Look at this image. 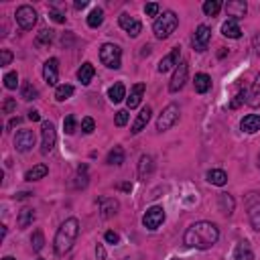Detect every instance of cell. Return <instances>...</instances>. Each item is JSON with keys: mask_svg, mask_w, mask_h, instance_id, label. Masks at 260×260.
<instances>
[{"mask_svg": "<svg viewBox=\"0 0 260 260\" xmlns=\"http://www.w3.org/2000/svg\"><path fill=\"white\" fill-rule=\"evenodd\" d=\"M31 246H33L35 252H41L43 250V246H45V236H43L41 230H35L33 232V236H31Z\"/></svg>", "mask_w": 260, "mask_h": 260, "instance_id": "74e56055", "label": "cell"}, {"mask_svg": "<svg viewBox=\"0 0 260 260\" xmlns=\"http://www.w3.org/2000/svg\"><path fill=\"white\" fill-rule=\"evenodd\" d=\"M222 35L223 37H228V39H240L242 37V29L238 25V21H226L222 25Z\"/></svg>", "mask_w": 260, "mask_h": 260, "instance_id": "484cf974", "label": "cell"}, {"mask_svg": "<svg viewBox=\"0 0 260 260\" xmlns=\"http://www.w3.org/2000/svg\"><path fill=\"white\" fill-rule=\"evenodd\" d=\"M43 79L49 85H57V81H59V61L55 57H51V59L45 61V65H43Z\"/></svg>", "mask_w": 260, "mask_h": 260, "instance_id": "2e32d148", "label": "cell"}, {"mask_svg": "<svg viewBox=\"0 0 260 260\" xmlns=\"http://www.w3.org/2000/svg\"><path fill=\"white\" fill-rule=\"evenodd\" d=\"M14 19H16V25H19L23 31H31L35 25H37V19H39V16H37V10H35L33 6L23 4V6L16 8Z\"/></svg>", "mask_w": 260, "mask_h": 260, "instance_id": "52a82bcc", "label": "cell"}, {"mask_svg": "<svg viewBox=\"0 0 260 260\" xmlns=\"http://www.w3.org/2000/svg\"><path fill=\"white\" fill-rule=\"evenodd\" d=\"M234 258L236 260H254V250L250 246V242H246V240L238 242L234 248Z\"/></svg>", "mask_w": 260, "mask_h": 260, "instance_id": "7402d4cb", "label": "cell"}, {"mask_svg": "<svg viewBox=\"0 0 260 260\" xmlns=\"http://www.w3.org/2000/svg\"><path fill=\"white\" fill-rule=\"evenodd\" d=\"M102 23H104V10H102V8H94V10L90 12V16H88V27L98 29Z\"/></svg>", "mask_w": 260, "mask_h": 260, "instance_id": "d590c367", "label": "cell"}, {"mask_svg": "<svg viewBox=\"0 0 260 260\" xmlns=\"http://www.w3.org/2000/svg\"><path fill=\"white\" fill-rule=\"evenodd\" d=\"M100 61L108 69H120V65H122V49L114 43H104L100 47Z\"/></svg>", "mask_w": 260, "mask_h": 260, "instance_id": "277c9868", "label": "cell"}, {"mask_svg": "<svg viewBox=\"0 0 260 260\" xmlns=\"http://www.w3.org/2000/svg\"><path fill=\"white\" fill-rule=\"evenodd\" d=\"M126 260H128V258H126Z\"/></svg>", "mask_w": 260, "mask_h": 260, "instance_id": "e7e4bbea", "label": "cell"}, {"mask_svg": "<svg viewBox=\"0 0 260 260\" xmlns=\"http://www.w3.org/2000/svg\"><path fill=\"white\" fill-rule=\"evenodd\" d=\"M74 85H69V83H63V85H57V90H55V100L57 102H65L74 96Z\"/></svg>", "mask_w": 260, "mask_h": 260, "instance_id": "e575fe53", "label": "cell"}, {"mask_svg": "<svg viewBox=\"0 0 260 260\" xmlns=\"http://www.w3.org/2000/svg\"><path fill=\"white\" fill-rule=\"evenodd\" d=\"M108 100L112 104H120L122 100H126V88H124L122 83H114L112 88L108 90Z\"/></svg>", "mask_w": 260, "mask_h": 260, "instance_id": "4dcf8cb0", "label": "cell"}, {"mask_svg": "<svg viewBox=\"0 0 260 260\" xmlns=\"http://www.w3.org/2000/svg\"><path fill=\"white\" fill-rule=\"evenodd\" d=\"M205 179L210 181L212 185H218V187H222V185L228 183L226 171H222V169H212V171H207V173H205Z\"/></svg>", "mask_w": 260, "mask_h": 260, "instance_id": "4316f807", "label": "cell"}, {"mask_svg": "<svg viewBox=\"0 0 260 260\" xmlns=\"http://www.w3.org/2000/svg\"><path fill=\"white\" fill-rule=\"evenodd\" d=\"M94 75H96V69H94V65H92L90 61H85V63L77 69V79L81 81V85H90L92 79H94Z\"/></svg>", "mask_w": 260, "mask_h": 260, "instance_id": "d4e9b609", "label": "cell"}, {"mask_svg": "<svg viewBox=\"0 0 260 260\" xmlns=\"http://www.w3.org/2000/svg\"><path fill=\"white\" fill-rule=\"evenodd\" d=\"M159 10H161V6H159L157 2H149V4L145 6V12H147L149 16H159Z\"/></svg>", "mask_w": 260, "mask_h": 260, "instance_id": "bcb514c9", "label": "cell"}, {"mask_svg": "<svg viewBox=\"0 0 260 260\" xmlns=\"http://www.w3.org/2000/svg\"><path fill=\"white\" fill-rule=\"evenodd\" d=\"M210 39H212V29L205 27V25H199L197 31L193 33V37H191V45H193L195 51L203 53V51L207 49V45H210Z\"/></svg>", "mask_w": 260, "mask_h": 260, "instance_id": "8fae6325", "label": "cell"}, {"mask_svg": "<svg viewBox=\"0 0 260 260\" xmlns=\"http://www.w3.org/2000/svg\"><path fill=\"white\" fill-rule=\"evenodd\" d=\"M118 189H122V191H130L132 185H130V183H120V185H118Z\"/></svg>", "mask_w": 260, "mask_h": 260, "instance_id": "9f6ffc18", "label": "cell"}, {"mask_svg": "<svg viewBox=\"0 0 260 260\" xmlns=\"http://www.w3.org/2000/svg\"><path fill=\"white\" fill-rule=\"evenodd\" d=\"M149 53H150V47H149V45H145V47H143V53H141V55L145 57V55H149Z\"/></svg>", "mask_w": 260, "mask_h": 260, "instance_id": "680465c9", "label": "cell"}, {"mask_svg": "<svg viewBox=\"0 0 260 260\" xmlns=\"http://www.w3.org/2000/svg\"><path fill=\"white\" fill-rule=\"evenodd\" d=\"M57 143V130H55V124L49 122V120H45V122L41 124V152L47 154L53 150Z\"/></svg>", "mask_w": 260, "mask_h": 260, "instance_id": "ba28073f", "label": "cell"}, {"mask_svg": "<svg viewBox=\"0 0 260 260\" xmlns=\"http://www.w3.org/2000/svg\"><path fill=\"white\" fill-rule=\"evenodd\" d=\"M35 218H37L35 210H31V207H25V210L19 212V220H16V223H19L21 230H25V228H29L31 223L35 222Z\"/></svg>", "mask_w": 260, "mask_h": 260, "instance_id": "f546056e", "label": "cell"}, {"mask_svg": "<svg viewBox=\"0 0 260 260\" xmlns=\"http://www.w3.org/2000/svg\"><path fill=\"white\" fill-rule=\"evenodd\" d=\"M246 104H248L250 108H258V106H260V74L254 77V81H252V85H250V92H248Z\"/></svg>", "mask_w": 260, "mask_h": 260, "instance_id": "603a6c76", "label": "cell"}, {"mask_svg": "<svg viewBox=\"0 0 260 260\" xmlns=\"http://www.w3.org/2000/svg\"><path fill=\"white\" fill-rule=\"evenodd\" d=\"M77 10H81V8H85L88 6V0H75V4H74Z\"/></svg>", "mask_w": 260, "mask_h": 260, "instance_id": "11a10c76", "label": "cell"}, {"mask_svg": "<svg viewBox=\"0 0 260 260\" xmlns=\"http://www.w3.org/2000/svg\"><path fill=\"white\" fill-rule=\"evenodd\" d=\"M2 260H16V258H12V256H4Z\"/></svg>", "mask_w": 260, "mask_h": 260, "instance_id": "94428289", "label": "cell"}, {"mask_svg": "<svg viewBox=\"0 0 260 260\" xmlns=\"http://www.w3.org/2000/svg\"><path fill=\"white\" fill-rule=\"evenodd\" d=\"M256 165H258V171H260V152H258V159H256Z\"/></svg>", "mask_w": 260, "mask_h": 260, "instance_id": "91938a15", "label": "cell"}, {"mask_svg": "<svg viewBox=\"0 0 260 260\" xmlns=\"http://www.w3.org/2000/svg\"><path fill=\"white\" fill-rule=\"evenodd\" d=\"M118 207H120L118 199H114V197H104V199H100V216L104 220H110L112 216L118 214Z\"/></svg>", "mask_w": 260, "mask_h": 260, "instance_id": "e0dca14e", "label": "cell"}, {"mask_svg": "<svg viewBox=\"0 0 260 260\" xmlns=\"http://www.w3.org/2000/svg\"><path fill=\"white\" fill-rule=\"evenodd\" d=\"M96 256H98V260H106V250H104V244H96Z\"/></svg>", "mask_w": 260, "mask_h": 260, "instance_id": "f907efd6", "label": "cell"}, {"mask_svg": "<svg viewBox=\"0 0 260 260\" xmlns=\"http://www.w3.org/2000/svg\"><path fill=\"white\" fill-rule=\"evenodd\" d=\"M27 114H29V116H27V118H29V120H31V122H39V120H41V114H39V112H37V110H29V112H27Z\"/></svg>", "mask_w": 260, "mask_h": 260, "instance_id": "816d5d0a", "label": "cell"}, {"mask_svg": "<svg viewBox=\"0 0 260 260\" xmlns=\"http://www.w3.org/2000/svg\"><path fill=\"white\" fill-rule=\"evenodd\" d=\"M104 240H106V242H108V244H114V246H116V244H118V242H120V236H118L116 232H112V230H108L106 234H104Z\"/></svg>", "mask_w": 260, "mask_h": 260, "instance_id": "c3c4849f", "label": "cell"}, {"mask_svg": "<svg viewBox=\"0 0 260 260\" xmlns=\"http://www.w3.org/2000/svg\"><path fill=\"white\" fill-rule=\"evenodd\" d=\"M187 74H189V63L187 61H181L175 67V74H173V77L169 81V92L171 94H177L179 90H183V85L187 81Z\"/></svg>", "mask_w": 260, "mask_h": 260, "instance_id": "30bf717a", "label": "cell"}, {"mask_svg": "<svg viewBox=\"0 0 260 260\" xmlns=\"http://www.w3.org/2000/svg\"><path fill=\"white\" fill-rule=\"evenodd\" d=\"M124 159H126V154H124V149L122 147H114L110 152H108V157H106V163L108 165H116V167H120L124 163Z\"/></svg>", "mask_w": 260, "mask_h": 260, "instance_id": "1f68e13d", "label": "cell"}, {"mask_svg": "<svg viewBox=\"0 0 260 260\" xmlns=\"http://www.w3.org/2000/svg\"><path fill=\"white\" fill-rule=\"evenodd\" d=\"M21 98L27 100V102L37 100V98H39V90L35 88V85H33L31 81H25V83H23V88H21Z\"/></svg>", "mask_w": 260, "mask_h": 260, "instance_id": "836d02e7", "label": "cell"}, {"mask_svg": "<svg viewBox=\"0 0 260 260\" xmlns=\"http://www.w3.org/2000/svg\"><path fill=\"white\" fill-rule=\"evenodd\" d=\"M218 210H220V214H223V216H232L234 214V210H236V201H234V197L230 195V193H220L218 195Z\"/></svg>", "mask_w": 260, "mask_h": 260, "instance_id": "ffe728a7", "label": "cell"}, {"mask_svg": "<svg viewBox=\"0 0 260 260\" xmlns=\"http://www.w3.org/2000/svg\"><path fill=\"white\" fill-rule=\"evenodd\" d=\"M21 122H23V118H19V116H16V118H12L10 122H8V128H14V126H19Z\"/></svg>", "mask_w": 260, "mask_h": 260, "instance_id": "db71d44e", "label": "cell"}, {"mask_svg": "<svg viewBox=\"0 0 260 260\" xmlns=\"http://www.w3.org/2000/svg\"><path fill=\"white\" fill-rule=\"evenodd\" d=\"M177 27H179V16L173 10H165L163 14L157 16V21H154V25H152V33H154V37L157 39L165 41L177 31Z\"/></svg>", "mask_w": 260, "mask_h": 260, "instance_id": "3957f363", "label": "cell"}, {"mask_svg": "<svg viewBox=\"0 0 260 260\" xmlns=\"http://www.w3.org/2000/svg\"><path fill=\"white\" fill-rule=\"evenodd\" d=\"M81 130H83L85 134H92V132L96 130V122H94V118L85 116V118L81 120Z\"/></svg>", "mask_w": 260, "mask_h": 260, "instance_id": "7bdbcfd3", "label": "cell"}, {"mask_svg": "<svg viewBox=\"0 0 260 260\" xmlns=\"http://www.w3.org/2000/svg\"><path fill=\"white\" fill-rule=\"evenodd\" d=\"M35 260H45V258H35Z\"/></svg>", "mask_w": 260, "mask_h": 260, "instance_id": "be15d7a7", "label": "cell"}, {"mask_svg": "<svg viewBox=\"0 0 260 260\" xmlns=\"http://www.w3.org/2000/svg\"><path fill=\"white\" fill-rule=\"evenodd\" d=\"M220 230L214 222H195L183 234V244L195 250H210L218 244Z\"/></svg>", "mask_w": 260, "mask_h": 260, "instance_id": "6da1fadb", "label": "cell"}, {"mask_svg": "<svg viewBox=\"0 0 260 260\" xmlns=\"http://www.w3.org/2000/svg\"><path fill=\"white\" fill-rule=\"evenodd\" d=\"M90 183V175H88V165H79L77 173H75V189H85Z\"/></svg>", "mask_w": 260, "mask_h": 260, "instance_id": "d6a6232c", "label": "cell"}, {"mask_svg": "<svg viewBox=\"0 0 260 260\" xmlns=\"http://www.w3.org/2000/svg\"><path fill=\"white\" fill-rule=\"evenodd\" d=\"M63 130H65V134H74V132L77 130V120H75L74 114H69V116L63 120Z\"/></svg>", "mask_w": 260, "mask_h": 260, "instance_id": "f35d334b", "label": "cell"}, {"mask_svg": "<svg viewBox=\"0 0 260 260\" xmlns=\"http://www.w3.org/2000/svg\"><path fill=\"white\" fill-rule=\"evenodd\" d=\"M152 171H154V159L150 157V154H143L141 161H138V177L147 179Z\"/></svg>", "mask_w": 260, "mask_h": 260, "instance_id": "cb8c5ba5", "label": "cell"}, {"mask_svg": "<svg viewBox=\"0 0 260 260\" xmlns=\"http://www.w3.org/2000/svg\"><path fill=\"white\" fill-rule=\"evenodd\" d=\"M223 8H226V14L230 16V21L244 19L246 12H248V4L244 0H228V2L223 4Z\"/></svg>", "mask_w": 260, "mask_h": 260, "instance_id": "5bb4252c", "label": "cell"}, {"mask_svg": "<svg viewBox=\"0 0 260 260\" xmlns=\"http://www.w3.org/2000/svg\"><path fill=\"white\" fill-rule=\"evenodd\" d=\"M246 98H248V94H246L244 90H240V92H238V94L234 96V100L230 102V108H232V110H236V108H240V106H242V104H244V102H246Z\"/></svg>", "mask_w": 260, "mask_h": 260, "instance_id": "60d3db41", "label": "cell"}, {"mask_svg": "<svg viewBox=\"0 0 260 260\" xmlns=\"http://www.w3.org/2000/svg\"><path fill=\"white\" fill-rule=\"evenodd\" d=\"M2 110H4V114H12V112L16 110V100H12V98H6V100H4V106H2Z\"/></svg>", "mask_w": 260, "mask_h": 260, "instance_id": "7dc6e473", "label": "cell"}, {"mask_svg": "<svg viewBox=\"0 0 260 260\" xmlns=\"http://www.w3.org/2000/svg\"><path fill=\"white\" fill-rule=\"evenodd\" d=\"M10 61H12V51H8V49L0 51V67L10 65Z\"/></svg>", "mask_w": 260, "mask_h": 260, "instance_id": "f6af8a7d", "label": "cell"}, {"mask_svg": "<svg viewBox=\"0 0 260 260\" xmlns=\"http://www.w3.org/2000/svg\"><path fill=\"white\" fill-rule=\"evenodd\" d=\"M244 203H246L248 222H250L252 230L260 232V193H258V191H250V193H246Z\"/></svg>", "mask_w": 260, "mask_h": 260, "instance_id": "8992f818", "label": "cell"}, {"mask_svg": "<svg viewBox=\"0 0 260 260\" xmlns=\"http://www.w3.org/2000/svg\"><path fill=\"white\" fill-rule=\"evenodd\" d=\"M31 195H33V193H29V191H23V193H16L14 197H16V199H27V197H31Z\"/></svg>", "mask_w": 260, "mask_h": 260, "instance_id": "6f0895ef", "label": "cell"}, {"mask_svg": "<svg viewBox=\"0 0 260 260\" xmlns=\"http://www.w3.org/2000/svg\"><path fill=\"white\" fill-rule=\"evenodd\" d=\"M118 25L122 27L130 37H138V35L143 33V23L138 21V19H134V16H130V14H126V12H122L118 16Z\"/></svg>", "mask_w": 260, "mask_h": 260, "instance_id": "7c38bea8", "label": "cell"}, {"mask_svg": "<svg viewBox=\"0 0 260 260\" xmlns=\"http://www.w3.org/2000/svg\"><path fill=\"white\" fill-rule=\"evenodd\" d=\"M51 19H53L55 23H65V16L61 12H57V10H51Z\"/></svg>", "mask_w": 260, "mask_h": 260, "instance_id": "f5cc1de1", "label": "cell"}, {"mask_svg": "<svg viewBox=\"0 0 260 260\" xmlns=\"http://www.w3.org/2000/svg\"><path fill=\"white\" fill-rule=\"evenodd\" d=\"M150 116H152V110L147 106V108H143L141 110V114L136 116V120L132 122V126H130V132L132 134H138V132H143L145 128H147V124L150 122Z\"/></svg>", "mask_w": 260, "mask_h": 260, "instance_id": "ac0fdd59", "label": "cell"}, {"mask_svg": "<svg viewBox=\"0 0 260 260\" xmlns=\"http://www.w3.org/2000/svg\"><path fill=\"white\" fill-rule=\"evenodd\" d=\"M222 2H220V0H205V2H203V12L207 14V16H216L220 10H222Z\"/></svg>", "mask_w": 260, "mask_h": 260, "instance_id": "8d00e7d4", "label": "cell"}, {"mask_svg": "<svg viewBox=\"0 0 260 260\" xmlns=\"http://www.w3.org/2000/svg\"><path fill=\"white\" fill-rule=\"evenodd\" d=\"M47 173H49V167L47 165H35L33 169H29L25 173V181H39V179L47 177Z\"/></svg>", "mask_w": 260, "mask_h": 260, "instance_id": "f1b7e54d", "label": "cell"}, {"mask_svg": "<svg viewBox=\"0 0 260 260\" xmlns=\"http://www.w3.org/2000/svg\"><path fill=\"white\" fill-rule=\"evenodd\" d=\"M252 49H254V53L260 57V33L254 35V39H252Z\"/></svg>", "mask_w": 260, "mask_h": 260, "instance_id": "681fc988", "label": "cell"}, {"mask_svg": "<svg viewBox=\"0 0 260 260\" xmlns=\"http://www.w3.org/2000/svg\"><path fill=\"white\" fill-rule=\"evenodd\" d=\"M165 222V210L161 205H152L145 212L143 216V226L149 228V230H157L161 223Z\"/></svg>", "mask_w": 260, "mask_h": 260, "instance_id": "9c48e42d", "label": "cell"}, {"mask_svg": "<svg viewBox=\"0 0 260 260\" xmlns=\"http://www.w3.org/2000/svg\"><path fill=\"white\" fill-rule=\"evenodd\" d=\"M128 118H130L128 110H118V112H116V118H114V122H116V126H126V124H128Z\"/></svg>", "mask_w": 260, "mask_h": 260, "instance_id": "b9f144b4", "label": "cell"}, {"mask_svg": "<svg viewBox=\"0 0 260 260\" xmlns=\"http://www.w3.org/2000/svg\"><path fill=\"white\" fill-rule=\"evenodd\" d=\"M240 128L242 132H246V134H254L260 130V116L258 114H248L240 120Z\"/></svg>", "mask_w": 260, "mask_h": 260, "instance_id": "44dd1931", "label": "cell"}, {"mask_svg": "<svg viewBox=\"0 0 260 260\" xmlns=\"http://www.w3.org/2000/svg\"><path fill=\"white\" fill-rule=\"evenodd\" d=\"M77 236H79V222H77V218H67L57 228V234H55V240H53L55 254L57 256L67 254L69 250L74 248Z\"/></svg>", "mask_w": 260, "mask_h": 260, "instance_id": "7a4b0ae2", "label": "cell"}, {"mask_svg": "<svg viewBox=\"0 0 260 260\" xmlns=\"http://www.w3.org/2000/svg\"><path fill=\"white\" fill-rule=\"evenodd\" d=\"M16 85H19V74H16V72H8L4 75V88L6 90H16Z\"/></svg>", "mask_w": 260, "mask_h": 260, "instance_id": "ab89813d", "label": "cell"}, {"mask_svg": "<svg viewBox=\"0 0 260 260\" xmlns=\"http://www.w3.org/2000/svg\"><path fill=\"white\" fill-rule=\"evenodd\" d=\"M179 57H181V47H173L171 53H167V55L159 61L157 72H159V74H167V72H171L173 67H177V65H179Z\"/></svg>", "mask_w": 260, "mask_h": 260, "instance_id": "9a60e30c", "label": "cell"}, {"mask_svg": "<svg viewBox=\"0 0 260 260\" xmlns=\"http://www.w3.org/2000/svg\"><path fill=\"white\" fill-rule=\"evenodd\" d=\"M193 85H195V92L197 94H207L212 90V77L207 74H197L195 79H193Z\"/></svg>", "mask_w": 260, "mask_h": 260, "instance_id": "83f0119b", "label": "cell"}, {"mask_svg": "<svg viewBox=\"0 0 260 260\" xmlns=\"http://www.w3.org/2000/svg\"><path fill=\"white\" fill-rule=\"evenodd\" d=\"M145 90H147L145 83H134V85H132V88H130V96L126 98L128 110H134L138 104H141V100H143V96H145Z\"/></svg>", "mask_w": 260, "mask_h": 260, "instance_id": "d6986e66", "label": "cell"}, {"mask_svg": "<svg viewBox=\"0 0 260 260\" xmlns=\"http://www.w3.org/2000/svg\"><path fill=\"white\" fill-rule=\"evenodd\" d=\"M35 147V132L33 130H19L14 134V149L19 152H29Z\"/></svg>", "mask_w": 260, "mask_h": 260, "instance_id": "4fadbf2b", "label": "cell"}, {"mask_svg": "<svg viewBox=\"0 0 260 260\" xmlns=\"http://www.w3.org/2000/svg\"><path fill=\"white\" fill-rule=\"evenodd\" d=\"M53 41V31H41L39 33V37H37V45H47V43H51Z\"/></svg>", "mask_w": 260, "mask_h": 260, "instance_id": "ee69618b", "label": "cell"}, {"mask_svg": "<svg viewBox=\"0 0 260 260\" xmlns=\"http://www.w3.org/2000/svg\"><path fill=\"white\" fill-rule=\"evenodd\" d=\"M171 260H183V258H171Z\"/></svg>", "mask_w": 260, "mask_h": 260, "instance_id": "6125c7cd", "label": "cell"}, {"mask_svg": "<svg viewBox=\"0 0 260 260\" xmlns=\"http://www.w3.org/2000/svg\"><path fill=\"white\" fill-rule=\"evenodd\" d=\"M179 116H181V110H179L177 104H169V106L161 112V116L157 118V130L159 132L171 130L173 126L179 122Z\"/></svg>", "mask_w": 260, "mask_h": 260, "instance_id": "5b68a950", "label": "cell"}]
</instances>
